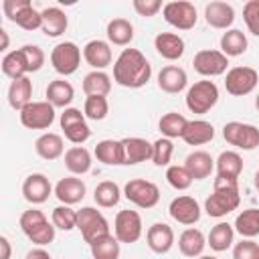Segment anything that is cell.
<instances>
[{"label":"cell","instance_id":"1","mask_svg":"<svg viewBox=\"0 0 259 259\" xmlns=\"http://www.w3.org/2000/svg\"><path fill=\"white\" fill-rule=\"evenodd\" d=\"M152 77V65L138 49H123L113 63V81L127 89L144 87Z\"/></svg>","mask_w":259,"mask_h":259},{"label":"cell","instance_id":"2","mask_svg":"<svg viewBox=\"0 0 259 259\" xmlns=\"http://www.w3.org/2000/svg\"><path fill=\"white\" fill-rule=\"evenodd\" d=\"M241 202V194H239V180L235 178H223L217 176L214 178V190L212 194L206 198L204 202V210L208 217H225L229 212H233Z\"/></svg>","mask_w":259,"mask_h":259},{"label":"cell","instance_id":"3","mask_svg":"<svg viewBox=\"0 0 259 259\" xmlns=\"http://www.w3.org/2000/svg\"><path fill=\"white\" fill-rule=\"evenodd\" d=\"M77 229L81 231V237L89 245L95 243L97 239L109 235V225H107L105 217L93 206H83L77 210Z\"/></svg>","mask_w":259,"mask_h":259},{"label":"cell","instance_id":"4","mask_svg":"<svg viewBox=\"0 0 259 259\" xmlns=\"http://www.w3.org/2000/svg\"><path fill=\"white\" fill-rule=\"evenodd\" d=\"M217 101H219V87L208 79L196 81L186 93V107L192 113H206L217 105Z\"/></svg>","mask_w":259,"mask_h":259},{"label":"cell","instance_id":"5","mask_svg":"<svg viewBox=\"0 0 259 259\" xmlns=\"http://www.w3.org/2000/svg\"><path fill=\"white\" fill-rule=\"evenodd\" d=\"M51 65L59 75H73L81 65V49L71 40L55 45L51 51Z\"/></svg>","mask_w":259,"mask_h":259},{"label":"cell","instance_id":"6","mask_svg":"<svg viewBox=\"0 0 259 259\" xmlns=\"http://www.w3.org/2000/svg\"><path fill=\"white\" fill-rule=\"evenodd\" d=\"M123 196L130 202H134L136 206H140V208H152L160 200V188L154 182H150V180L134 178V180H130L125 184Z\"/></svg>","mask_w":259,"mask_h":259},{"label":"cell","instance_id":"7","mask_svg":"<svg viewBox=\"0 0 259 259\" xmlns=\"http://www.w3.org/2000/svg\"><path fill=\"white\" fill-rule=\"evenodd\" d=\"M223 138L227 144L241 148V150H255L259 146V130L251 123L243 121H229L223 127Z\"/></svg>","mask_w":259,"mask_h":259},{"label":"cell","instance_id":"8","mask_svg":"<svg viewBox=\"0 0 259 259\" xmlns=\"http://www.w3.org/2000/svg\"><path fill=\"white\" fill-rule=\"evenodd\" d=\"M162 14H164V20L178 30H190L198 18L194 4L186 0H174V2L164 4Z\"/></svg>","mask_w":259,"mask_h":259},{"label":"cell","instance_id":"9","mask_svg":"<svg viewBox=\"0 0 259 259\" xmlns=\"http://www.w3.org/2000/svg\"><path fill=\"white\" fill-rule=\"evenodd\" d=\"M257 81H259V73L253 67H233L231 71H227L225 89L235 97H243L257 87Z\"/></svg>","mask_w":259,"mask_h":259},{"label":"cell","instance_id":"10","mask_svg":"<svg viewBox=\"0 0 259 259\" xmlns=\"http://www.w3.org/2000/svg\"><path fill=\"white\" fill-rule=\"evenodd\" d=\"M55 121V107L49 101H30L20 111V123L28 130H47Z\"/></svg>","mask_w":259,"mask_h":259},{"label":"cell","instance_id":"11","mask_svg":"<svg viewBox=\"0 0 259 259\" xmlns=\"http://www.w3.org/2000/svg\"><path fill=\"white\" fill-rule=\"evenodd\" d=\"M192 67L202 77H217V75H223L227 71L229 57L223 55L221 51H214V49H202L194 55Z\"/></svg>","mask_w":259,"mask_h":259},{"label":"cell","instance_id":"12","mask_svg":"<svg viewBox=\"0 0 259 259\" xmlns=\"http://www.w3.org/2000/svg\"><path fill=\"white\" fill-rule=\"evenodd\" d=\"M113 233L119 243H136L142 237V217L136 210H119L113 221Z\"/></svg>","mask_w":259,"mask_h":259},{"label":"cell","instance_id":"13","mask_svg":"<svg viewBox=\"0 0 259 259\" xmlns=\"http://www.w3.org/2000/svg\"><path fill=\"white\" fill-rule=\"evenodd\" d=\"M168 212H170V217H172L176 223H180V225H194V223H198V219H200V206H198L196 198L186 196V194L176 196V198L170 202Z\"/></svg>","mask_w":259,"mask_h":259},{"label":"cell","instance_id":"14","mask_svg":"<svg viewBox=\"0 0 259 259\" xmlns=\"http://www.w3.org/2000/svg\"><path fill=\"white\" fill-rule=\"evenodd\" d=\"M51 192H53V186L45 174H38V172L30 174L22 182V196L30 204H42L51 196Z\"/></svg>","mask_w":259,"mask_h":259},{"label":"cell","instance_id":"15","mask_svg":"<svg viewBox=\"0 0 259 259\" xmlns=\"http://www.w3.org/2000/svg\"><path fill=\"white\" fill-rule=\"evenodd\" d=\"M83 59H85L87 65L93 67L95 71H101V69L109 67V65H111V59H113L109 42H105V40H101V38L89 40V42L83 47Z\"/></svg>","mask_w":259,"mask_h":259},{"label":"cell","instance_id":"16","mask_svg":"<svg viewBox=\"0 0 259 259\" xmlns=\"http://www.w3.org/2000/svg\"><path fill=\"white\" fill-rule=\"evenodd\" d=\"M85 182L81 178H75V176H67V178H61L55 186V196L61 200V204H77L85 198Z\"/></svg>","mask_w":259,"mask_h":259},{"label":"cell","instance_id":"17","mask_svg":"<svg viewBox=\"0 0 259 259\" xmlns=\"http://www.w3.org/2000/svg\"><path fill=\"white\" fill-rule=\"evenodd\" d=\"M146 241H148V247L158 253V255H164L172 249L174 245V231L170 225L166 223H154L148 233H146Z\"/></svg>","mask_w":259,"mask_h":259},{"label":"cell","instance_id":"18","mask_svg":"<svg viewBox=\"0 0 259 259\" xmlns=\"http://www.w3.org/2000/svg\"><path fill=\"white\" fill-rule=\"evenodd\" d=\"M154 49L166 61H178L184 55V40L176 32H158L154 38Z\"/></svg>","mask_w":259,"mask_h":259},{"label":"cell","instance_id":"19","mask_svg":"<svg viewBox=\"0 0 259 259\" xmlns=\"http://www.w3.org/2000/svg\"><path fill=\"white\" fill-rule=\"evenodd\" d=\"M123 156H125V164L134 166L146 160H152L154 154V144H150L144 138H123Z\"/></svg>","mask_w":259,"mask_h":259},{"label":"cell","instance_id":"20","mask_svg":"<svg viewBox=\"0 0 259 259\" xmlns=\"http://www.w3.org/2000/svg\"><path fill=\"white\" fill-rule=\"evenodd\" d=\"M206 24L212 28H229L235 22V8L227 2H208L204 6Z\"/></svg>","mask_w":259,"mask_h":259},{"label":"cell","instance_id":"21","mask_svg":"<svg viewBox=\"0 0 259 259\" xmlns=\"http://www.w3.org/2000/svg\"><path fill=\"white\" fill-rule=\"evenodd\" d=\"M188 83L186 71L178 65H168L162 67V71L158 73V87L166 93H180Z\"/></svg>","mask_w":259,"mask_h":259},{"label":"cell","instance_id":"22","mask_svg":"<svg viewBox=\"0 0 259 259\" xmlns=\"http://www.w3.org/2000/svg\"><path fill=\"white\" fill-rule=\"evenodd\" d=\"M212 138H214V127L210 121H204V119L188 121L182 132V140L188 146H202V144H208Z\"/></svg>","mask_w":259,"mask_h":259},{"label":"cell","instance_id":"23","mask_svg":"<svg viewBox=\"0 0 259 259\" xmlns=\"http://www.w3.org/2000/svg\"><path fill=\"white\" fill-rule=\"evenodd\" d=\"M184 168L190 172L192 180H204V178H208L210 172L214 170V160L210 158L208 152L196 150V152H192V154L186 156Z\"/></svg>","mask_w":259,"mask_h":259},{"label":"cell","instance_id":"24","mask_svg":"<svg viewBox=\"0 0 259 259\" xmlns=\"http://www.w3.org/2000/svg\"><path fill=\"white\" fill-rule=\"evenodd\" d=\"M32 101V81L28 77L14 79L8 87V103L12 109L22 111Z\"/></svg>","mask_w":259,"mask_h":259},{"label":"cell","instance_id":"25","mask_svg":"<svg viewBox=\"0 0 259 259\" xmlns=\"http://www.w3.org/2000/svg\"><path fill=\"white\" fill-rule=\"evenodd\" d=\"M40 14H42V26H40V30H42L47 36L55 38V36H61V34L67 30L69 20H67V14H65L61 8L49 6V8H45Z\"/></svg>","mask_w":259,"mask_h":259},{"label":"cell","instance_id":"26","mask_svg":"<svg viewBox=\"0 0 259 259\" xmlns=\"http://www.w3.org/2000/svg\"><path fill=\"white\" fill-rule=\"evenodd\" d=\"M95 158L107 166H121L125 164L123 144L121 140H101L95 146Z\"/></svg>","mask_w":259,"mask_h":259},{"label":"cell","instance_id":"27","mask_svg":"<svg viewBox=\"0 0 259 259\" xmlns=\"http://www.w3.org/2000/svg\"><path fill=\"white\" fill-rule=\"evenodd\" d=\"M206 247V239L198 229H186L178 237V249L184 257H200Z\"/></svg>","mask_w":259,"mask_h":259},{"label":"cell","instance_id":"28","mask_svg":"<svg viewBox=\"0 0 259 259\" xmlns=\"http://www.w3.org/2000/svg\"><path fill=\"white\" fill-rule=\"evenodd\" d=\"M47 101L53 105V107H65L67 109V105L73 101V97H75V89H73V85L69 83V81H65V79H55V81H51L49 85H47Z\"/></svg>","mask_w":259,"mask_h":259},{"label":"cell","instance_id":"29","mask_svg":"<svg viewBox=\"0 0 259 259\" xmlns=\"http://www.w3.org/2000/svg\"><path fill=\"white\" fill-rule=\"evenodd\" d=\"M34 150H36V154H38L42 160H57L59 156H63L65 144H63V138H61L59 134L47 132V134H42V136L36 138Z\"/></svg>","mask_w":259,"mask_h":259},{"label":"cell","instance_id":"30","mask_svg":"<svg viewBox=\"0 0 259 259\" xmlns=\"http://www.w3.org/2000/svg\"><path fill=\"white\" fill-rule=\"evenodd\" d=\"M107 38L111 45H117V47H125L134 40V24L127 20V18H111L107 22Z\"/></svg>","mask_w":259,"mask_h":259},{"label":"cell","instance_id":"31","mask_svg":"<svg viewBox=\"0 0 259 259\" xmlns=\"http://www.w3.org/2000/svg\"><path fill=\"white\" fill-rule=\"evenodd\" d=\"M65 168L71 174H87L91 170V154L83 146H73L65 152Z\"/></svg>","mask_w":259,"mask_h":259},{"label":"cell","instance_id":"32","mask_svg":"<svg viewBox=\"0 0 259 259\" xmlns=\"http://www.w3.org/2000/svg\"><path fill=\"white\" fill-rule=\"evenodd\" d=\"M241 172H243V158L233 150L221 152V156L217 158V176L237 180Z\"/></svg>","mask_w":259,"mask_h":259},{"label":"cell","instance_id":"33","mask_svg":"<svg viewBox=\"0 0 259 259\" xmlns=\"http://www.w3.org/2000/svg\"><path fill=\"white\" fill-rule=\"evenodd\" d=\"M247 36L239 28H231L221 36V53L227 57H239L247 51Z\"/></svg>","mask_w":259,"mask_h":259},{"label":"cell","instance_id":"34","mask_svg":"<svg viewBox=\"0 0 259 259\" xmlns=\"http://www.w3.org/2000/svg\"><path fill=\"white\" fill-rule=\"evenodd\" d=\"M233 239H235V229L233 225L229 223H217L210 233H208V241L206 245H210L212 251H227L231 245H233Z\"/></svg>","mask_w":259,"mask_h":259},{"label":"cell","instance_id":"35","mask_svg":"<svg viewBox=\"0 0 259 259\" xmlns=\"http://www.w3.org/2000/svg\"><path fill=\"white\" fill-rule=\"evenodd\" d=\"M83 91L85 95H107L111 91V79L103 71H91L83 77Z\"/></svg>","mask_w":259,"mask_h":259},{"label":"cell","instance_id":"36","mask_svg":"<svg viewBox=\"0 0 259 259\" xmlns=\"http://www.w3.org/2000/svg\"><path fill=\"white\" fill-rule=\"evenodd\" d=\"M186 123H188V119H186L182 113L168 111V113H164V115L160 117L158 127H160V132H162V138L172 140V138H182V132H184Z\"/></svg>","mask_w":259,"mask_h":259},{"label":"cell","instance_id":"37","mask_svg":"<svg viewBox=\"0 0 259 259\" xmlns=\"http://www.w3.org/2000/svg\"><path fill=\"white\" fill-rule=\"evenodd\" d=\"M235 229L241 237L253 239L259 235V208H247L235 219Z\"/></svg>","mask_w":259,"mask_h":259},{"label":"cell","instance_id":"38","mask_svg":"<svg viewBox=\"0 0 259 259\" xmlns=\"http://www.w3.org/2000/svg\"><path fill=\"white\" fill-rule=\"evenodd\" d=\"M2 73L6 77H10L12 81L20 79V77H26L28 69H26V61H24V55H22L20 49L10 51V53L4 55V59H2Z\"/></svg>","mask_w":259,"mask_h":259},{"label":"cell","instance_id":"39","mask_svg":"<svg viewBox=\"0 0 259 259\" xmlns=\"http://www.w3.org/2000/svg\"><path fill=\"white\" fill-rule=\"evenodd\" d=\"M93 198H95V202H97L99 206H103V208H111V206H115V204L119 202V198H121V190H119V186H117L115 182H111V180H103V182H99V184L95 186Z\"/></svg>","mask_w":259,"mask_h":259},{"label":"cell","instance_id":"40","mask_svg":"<svg viewBox=\"0 0 259 259\" xmlns=\"http://www.w3.org/2000/svg\"><path fill=\"white\" fill-rule=\"evenodd\" d=\"M89 247H91L93 259H119V241L111 233L97 239Z\"/></svg>","mask_w":259,"mask_h":259},{"label":"cell","instance_id":"41","mask_svg":"<svg viewBox=\"0 0 259 259\" xmlns=\"http://www.w3.org/2000/svg\"><path fill=\"white\" fill-rule=\"evenodd\" d=\"M51 223L61 231H73L77 229V210H73L69 204H59L53 208Z\"/></svg>","mask_w":259,"mask_h":259},{"label":"cell","instance_id":"42","mask_svg":"<svg viewBox=\"0 0 259 259\" xmlns=\"http://www.w3.org/2000/svg\"><path fill=\"white\" fill-rule=\"evenodd\" d=\"M107 111H109V103L103 95H89L85 99V105H83L85 117H89L93 121H101V119H105Z\"/></svg>","mask_w":259,"mask_h":259},{"label":"cell","instance_id":"43","mask_svg":"<svg viewBox=\"0 0 259 259\" xmlns=\"http://www.w3.org/2000/svg\"><path fill=\"white\" fill-rule=\"evenodd\" d=\"M12 22H16L22 30H36V28L42 26V14H40L38 10H34L32 4H30V6L22 8V10L16 14V18H14Z\"/></svg>","mask_w":259,"mask_h":259},{"label":"cell","instance_id":"44","mask_svg":"<svg viewBox=\"0 0 259 259\" xmlns=\"http://www.w3.org/2000/svg\"><path fill=\"white\" fill-rule=\"evenodd\" d=\"M166 180L176 190H186L192 184V176H190V172L184 166H170L166 170Z\"/></svg>","mask_w":259,"mask_h":259},{"label":"cell","instance_id":"45","mask_svg":"<svg viewBox=\"0 0 259 259\" xmlns=\"http://www.w3.org/2000/svg\"><path fill=\"white\" fill-rule=\"evenodd\" d=\"M20 51L24 55L28 73L40 71V67L45 65V53H42V49L38 45H24V47H20Z\"/></svg>","mask_w":259,"mask_h":259},{"label":"cell","instance_id":"46","mask_svg":"<svg viewBox=\"0 0 259 259\" xmlns=\"http://www.w3.org/2000/svg\"><path fill=\"white\" fill-rule=\"evenodd\" d=\"M174 152V144L168 138H160L154 142V154H152V162L156 166H168L170 158Z\"/></svg>","mask_w":259,"mask_h":259},{"label":"cell","instance_id":"47","mask_svg":"<svg viewBox=\"0 0 259 259\" xmlns=\"http://www.w3.org/2000/svg\"><path fill=\"white\" fill-rule=\"evenodd\" d=\"M55 229H57V227H55L53 223L45 221V223H40L38 227H34L32 231H28L26 237H28L32 243H36V245H49V243L55 241Z\"/></svg>","mask_w":259,"mask_h":259},{"label":"cell","instance_id":"48","mask_svg":"<svg viewBox=\"0 0 259 259\" xmlns=\"http://www.w3.org/2000/svg\"><path fill=\"white\" fill-rule=\"evenodd\" d=\"M65 132V138L73 144H85L89 138H91V127L87 125V121H77V123H71L67 127H63Z\"/></svg>","mask_w":259,"mask_h":259},{"label":"cell","instance_id":"49","mask_svg":"<svg viewBox=\"0 0 259 259\" xmlns=\"http://www.w3.org/2000/svg\"><path fill=\"white\" fill-rule=\"evenodd\" d=\"M243 18H245L249 32L259 36V0H249L243 6Z\"/></svg>","mask_w":259,"mask_h":259},{"label":"cell","instance_id":"50","mask_svg":"<svg viewBox=\"0 0 259 259\" xmlns=\"http://www.w3.org/2000/svg\"><path fill=\"white\" fill-rule=\"evenodd\" d=\"M233 259H259V245L251 239H243L235 245Z\"/></svg>","mask_w":259,"mask_h":259},{"label":"cell","instance_id":"51","mask_svg":"<svg viewBox=\"0 0 259 259\" xmlns=\"http://www.w3.org/2000/svg\"><path fill=\"white\" fill-rule=\"evenodd\" d=\"M162 8H164V6H162L160 0H134V10H136L140 16H146V18L158 14Z\"/></svg>","mask_w":259,"mask_h":259},{"label":"cell","instance_id":"52","mask_svg":"<svg viewBox=\"0 0 259 259\" xmlns=\"http://www.w3.org/2000/svg\"><path fill=\"white\" fill-rule=\"evenodd\" d=\"M26 6H30V0H4L2 2V10H4V14H6L8 20H14L16 14L22 8H26Z\"/></svg>","mask_w":259,"mask_h":259},{"label":"cell","instance_id":"53","mask_svg":"<svg viewBox=\"0 0 259 259\" xmlns=\"http://www.w3.org/2000/svg\"><path fill=\"white\" fill-rule=\"evenodd\" d=\"M77 121H85V113H81V109H77V107H67V109L61 113V127H67V125L77 123Z\"/></svg>","mask_w":259,"mask_h":259},{"label":"cell","instance_id":"54","mask_svg":"<svg viewBox=\"0 0 259 259\" xmlns=\"http://www.w3.org/2000/svg\"><path fill=\"white\" fill-rule=\"evenodd\" d=\"M0 249H2V253H0V259H10V253H12V249H10V241H8L6 237H0Z\"/></svg>","mask_w":259,"mask_h":259},{"label":"cell","instance_id":"55","mask_svg":"<svg viewBox=\"0 0 259 259\" xmlns=\"http://www.w3.org/2000/svg\"><path fill=\"white\" fill-rule=\"evenodd\" d=\"M26 259H51V255L45 249H32V251H28Z\"/></svg>","mask_w":259,"mask_h":259},{"label":"cell","instance_id":"56","mask_svg":"<svg viewBox=\"0 0 259 259\" xmlns=\"http://www.w3.org/2000/svg\"><path fill=\"white\" fill-rule=\"evenodd\" d=\"M0 36H2V45H0V51H6V49H8V42H10V38H8V32H6L4 28H0Z\"/></svg>","mask_w":259,"mask_h":259},{"label":"cell","instance_id":"57","mask_svg":"<svg viewBox=\"0 0 259 259\" xmlns=\"http://www.w3.org/2000/svg\"><path fill=\"white\" fill-rule=\"evenodd\" d=\"M255 188L259 190V170H257V174H255Z\"/></svg>","mask_w":259,"mask_h":259},{"label":"cell","instance_id":"58","mask_svg":"<svg viewBox=\"0 0 259 259\" xmlns=\"http://www.w3.org/2000/svg\"><path fill=\"white\" fill-rule=\"evenodd\" d=\"M198 259H217V257H212V255H200Z\"/></svg>","mask_w":259,"mask_h":259},{"label":"cell","instance_id":"59","mask_svg":"<svg viewBox=\"0 0 259 259\" xmlns=\"http://www.w3.org/2000/svg\"><path fill=\"white\" fill-rule=\"evenodd\" d=\"M255 107H257V111H259V93H257V97H255Z\"/></svg>","mask_w":259,"mask_h":259}]
</instances>
